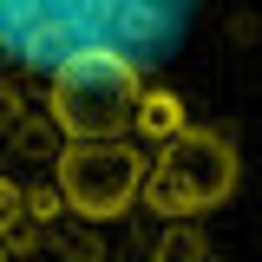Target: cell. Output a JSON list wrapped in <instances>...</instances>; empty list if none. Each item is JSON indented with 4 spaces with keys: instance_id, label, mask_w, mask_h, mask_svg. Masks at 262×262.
Segmentation results:
<instances>
[{
    "instance_id": "9",
    "label": "cell",
    "mask_w": 262,
    "mask_h": 262,
    "mask_svg": "<svg viewBox=\"0 0 262 262\" xmlns=\"http://www.w3.org/2000/svg\"><path fill=\"white\" fill-rule=\"evenodd\" d=\"M0 262H7V236H0Z\"/></svg>"
},
{
    "instance_id": "4",
    "label": "cell",
    "mask_w": 262,
    "mask_h": 262,
    "mask_svg": "<svg viewBox=\"0 0 262 262\" xmlns=\"http://www.w3.org/2000/svg\"><path fill=\"white\" fill-rule=\"evenodd\" d=\"M144 170L151 158L131 138H72L59 151V196L85 223H118L144 196Z\"/></svg>"
},
{
    "instance_id": "2",
    "label": "cell",
    "mask_w": 262,
    "mask_h": 262,
    "mask_svg": "<svg viewBox=\"0 0 262 262\" xmlns=\"http://www.w3.org/2000/svg\"><path fill=\"white\" fill-rule=\"evenodd\" d=\"M236 177H243V164H236V144H229L223 131L184 125L177 138L158 144V158L144 170V203L158 210L164 223L210 216V210H223L229 196H236Z\"/></svg>"
},
{
    "instance_id": "3",
    "label": "cell",
    "mask_w": 262,
    "mask_h": 262,
    "mask_svg": "<svg viewBox=\"0 0 262 262\" xmlns=\"http://www.w3.org/2000/svg\"><path fill=\"white\" fill-rule=\"evenodd\" d=\"M138 66L118 53H72L53 66V125L66 138H131L138 112Z\"/></svg>"
},
{
    "instance_id": "6",
    "label": "cell",
    "mask_w": 262,
    "mask_h": 262,
    "mask_svg": "<svg viewBox=\"0 0 262 262\" xmlns=\"http://www.w3.org/2000/svg\"><path fill=\"white\" fill-rule=\"evenodd\" d=\"M158 262H210V236L196 229V216L164 223V236H158Z\"/></svg>"
},
{
    "instance_id": "1",
    "label": "cell",
    "mask_w": 262,
    "mask_h": 262,
    "mask_svg": "<svg viewBox=\"0 0 262 262\" xmlns=\"http://www.w3.org/2000/svg\"><path fill=\"white\" fill-rule=\"evenodd\" d=\"M203 0H0V59L53 72L72 53L158 66L184 46Z\"/></svg>"
},
{
    "instance_id": "8",
    "label": "cell",
    "mask_w": 262,
    "mask_h": 262,
    "mask_svg": "<svg viewBox=\"0 0 262 262\" xmlns=\"http://www.w3.org/2000/svg\"><path fill=\"white\" fill-rule=\"evenodd\" d=\"M66 210V196L53 190V184H39V190H27V223H53Z\"/></svg>"
},
{
    "instance_id": "5",
    "label": "cell",
    "mask_w": 262,
    "mask_h": 262,
    "mask_svg": "<svg viewBox=\"0 0 262 262\" xmlns=\"http://www.w3.org/2000/svg\"><path fill=\"white\" fill-rule=\"evenodd\" d=\"M131 131H144L151 144H164V138H177L184 131V98L164 92V85H151V92H138V112H131Z\"/></svg>"
},
{
    "instance_id": "7",
    "label": "cell",
    "mask_w": 262,
    "mask_h": 262,
    "mask_svg": "<svg viewBox=\"0 0 262 262\" xmlns=\"http://www.w3.org/2000/svg\"><path fill=\"white\" fill-rule=\"evenodd\" d=\"M20 223H27V190H20L13 177H0V236L20 229Z\"/></svg>"
}]
</instances>
